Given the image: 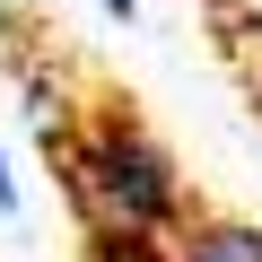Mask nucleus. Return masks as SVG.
Masks as SVG:
<instances>
[{
    "instance_id": "obj_1",
    "label": "nucleus",
    "mask_w": 262,
    "mask_h": 262,
    "mask_svg": "<svg viewBox=\"0 0 262 262\" xmlns=\"http://www.w3.org/2000/svg\"><path fill=\"white\" fill-rule=\"evenodd\" d=\"M70 192H79L96 245H158V236L184 219L175 158L149 140L140 122H122V114H105L88 140L70 149Z\"/></svg>"
},
{
    "instance_id": "obj_2",
    "label": "nucleus",
    "mask_w": 262,
    "mask_h": 262,
    "mask_svg": "<svg viewBox=\"0 0 262 262\" xmlns=\"http://www.w3.org/2000/svg\"><path fill=\"white\" fill-rule=\"evenodd\" d=\"M158 262H262V227L245 219H192L158 245Z\"/></svg>"
},
{
    "instance_id": "obj_3",
    "label": "nucleus",
    "mask_w": 262,
    "mask_h": 262,
    "mask_svg": "<svg viewBox=\"0 0 262 262\" xmlns=\"http://www.w3.org/2000/svg\"><path fill=\"white\" fill-rule=\"evenodd\" d=\"M0 219H18V184H9V158H0Z\"/></svg>"
},
{
    "instance_id": "obj_4",
    "label": "nucleus",
    "mask_w": 262,
    "mask_h": 262,
    "mask_svg": "<svg viewBox=\"0 0 262 262\" xmlns=\"http://www.w3.org/2000/svg\"><path fill=\"white\" fill-rule=\"evenodd\" d=\"M105 9H131V0H105Z\"/></svg>"
}]
</instances>
